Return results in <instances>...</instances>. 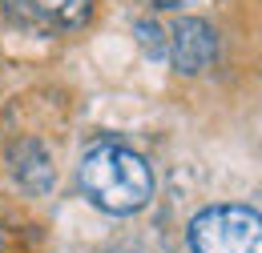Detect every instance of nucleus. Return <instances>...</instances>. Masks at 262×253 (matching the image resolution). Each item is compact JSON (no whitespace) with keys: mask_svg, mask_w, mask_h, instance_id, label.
Wrapping results in <instances>:
<instances>
[{"mask_svg":"<svg viewBox=\"0 0 262 253\" xmlns=\"http://www.w3.org/2000/svg\"><path fill=\"white\" fill-rule=\"evenodd\" d=\"M12 173H16V181L29 193H49L53 181H57V169H53L49 153H45L40 145H33V141H25V145L12 153Z\"/></svg>","mask_w":262,"mask_h":253,"instance_id":"39448f33","label":"nucleus"},{"mask_svg":"<svg viewBox=\"0 0 262 253\" xmlns=\"http://www.w3.org/2000/svg\"><path fill=\"white\" fill-rule=\"evenodd\" d=\"M133 32H137V40H141V48H145L149 57H158V61L165 57V32H162L158 20H137Z\"/></svg>","mask_w":262,"mask_h":253,"instance_id":"423d86ee","label":"nucleus"},{"mask_svg":"<svg viewBox=\"0 0 262 253\" xmlns=\"http://www.w3.org/2000/svg\"><path fill=\"white\" fill-rule=\"evenodd\" d=\"M8 20L33 32H73L93 16V0H0Z\"/></svg>","mask_w":262,"mask_h":253,"instance_id":"7ed1b4c3","label":"nucleus"},{"mask_svg":"<svg viewBox=\"0 0 262 253\" xmlns=\"http://www.w3.org/2000/svg\"><path fill=\"white\" fill-rule=\"evenodd\" d=\"M81 189L105 213H137L154 197V173L133 149L101 141L81 157Z\"/></svg>","mask_w":262,"mask_h":253,"instance_id":"f257e3e1","label":"nucleus"},{"mask_svg":"<svg viewBox=\"0 0 262 253\" xmlns=\"http://www.w3.org/2000/svg\"><path fill=\"white\" fill-rule=\"evenodd\" d=\"M158 8H190V4H202V0H149Z\"/></svg>","mask_w":262,"mask_h":253,"instance_id":"0eeeda50","label":"nucleus"},{"mask_svg":"<svg viewBox=\"0 0 262 253\" xmlns=\"http://www.w3.org/2000/svg\"><path fill=\"white\" fill-rule=\"evenodd\" d=\"M165 57L173 61L178 72L198 77V72H206L210 61L218 57V36H214V29H210L206 20L182 16V20L169 29V36H165Z\"/></svg>","mask_w":262,"mask_h":253,"instance_id":"20e7f679","label":"nucleus"},{"mask_svg":"<svg viewBox=\"0 0 262 253\" xmlns=\"http://www.w3.org/2000/svg\"><path fill=\"white\" fill-rule=\"evenodd\" d=\"M194 253H262L258 209L246 205H210L190 221Z\"/></svg>","mask_w":262,"mask_h":253,"instance_id":"f03ea898","label":"nucleus"}]
</instances>
